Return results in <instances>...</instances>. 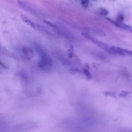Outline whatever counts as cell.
I'll return each mask as SVG.
<instances>
[{"mask_svg":"<svg viewBox=\"0 0 132 132\" xmlns=\"http://www.w3.org/2000/svg\"><path fill=\"white\" fill-rule=\"evenodd\" d=\"M37 52L38 53L40 57V61L38 64V66L43 69H48L52 66V61L49 58L46 53L40 48H36Z\"/></svg>","mask_w":132,"mask_h":132,"instance_id":"obj_1","label":"cell"},{"mask_svg":"<svg viewBox=\"0 0 132 132\" xmlns=\"http://www.w3.org/2000/svg\"><path fill=\"white\" fill-rule=\"evenodd\" d=\"M82 35L85 37L86 38H87V39L89 40L90 41H91L92 42H93L94 43L97 44L98 46H99L100 48H102L103 49H104V50H105L106 51L108 52V53H111V48H112V46H110L109 45H108L104 42H102L100 41H99L98 40L94 38L93 37H92L90 35H89V34L87 33H82Z\"/></svg>","mask_w":132,"mask_h":132,"instance_id":"obj_2","label":"cell"},{"mask_svg":"<svg viewBox=\"0 0 132 132\" xmlns=\"http://www.w3.org/2000/svg\"><path fill=\"white\" fill-rule=\"evenodd\" d=\"M21 18H22V20L23 21H24V22H25L26 23H27L28 25H29L31 27H32L33 28H35L36 29L42 31V32H43L44 33H49L48 31L46 29H45L44 27H43L42 26H40L39 25L37 24L36 23L32 22V21H30L29 19H28L27 18V17L26 16H25V15H21Z\"/></svg>","mask_w":132,"mask_h":132,"instance_id":"obj_3","label":"cell"},{"mask_svg":"<svg viewBox=\"0 0 132 132\" xmlns=\"http://www.w3.org/2000/svg\"><path fill=\"white\" fill-rule=\"evenodd\" d=\"M106 19L108 21L110 22L111 23H112V24L113 25H114L115 26L118 27H120V28H122L123 29L129 31V32H130L131 33H132V26H130L129 25L126 24L125 23H123L122 22H120V21L116 22V21H113V20H112V19H111L110 18H106Z\"/></svg>","mask_w":132,"mask_h":132,"instance_id":"obj_4","label":"cell"},{"mask_svg":"<svg viewBox=\"0 0 132 132\" xmlns=\"http://www.w3.org/2000/svg\"><path fill=\"white\" fill-rule=\"evenodd\" d=\"M20 51L23 56L26 58H30L34 55L33 51L27 47H25V46L21 48Z\"/></svg>","mask_w":132,"mask_h":132,"instance_id":"obj_5","label":"cell"},{"mask_svg":"<svg viewBox=\"0 0 132 132\" xmlns=\"http://www.w3.org/2000/svg\"><path fill=\"white\" fill-rule=\"evenodd\" d=\"M83 72H84V75L86 76V77H87L88 79H91V73H90V72L88 70H87L86 69H84Z\"/></svg>","mask_w":132,"mask_h":132,"instance_id":"obj_6","label":"cell"},{"mask_svg":"<svg viewBox=\"0 0 132 132\" xmlns=\"http://www.w3.org/2000/svg\"><path fill=\"white\" fill-rule=\"evenodd\" d=\"M100 11L101 14H102L103 15H106L108 14V11L106 9L104 8H101Z\"/></svg>","mask_w":132,"mask_h":132,"instance_id":"obj_7","label":"cell"},{"mask_svg":"<svg viewBox=\"0 0 132 132\" xmlns=\"http://www.w3.org/2000/svg\"><path fill=\"white\" fill-rule=\"evenodd\" d=\"M82 5L84 8H87L89 5V0H82Z\"/></svg>","mask_w":132,"mask_h":132,"instance_id":"obj_8","label":"cell"},{"mask_svg":"<svg viewBox=\"0 0 132 132\" xmlns=\"http://www.w3.org/2000/svg\"><path fill=\"white\" fill-rule=\"evenodd\" d=\"M43 22H44L45 23H46V24H48V25H50V26H52V27H55V28L56 27V26L55 24H54L53 23H51V22H49V21H46V20H43Z\"/></svg>","mask_w":132,"mask_h":132,"instance_id":"obj_9","label":"cell"},{"mask_svg":"<svg viewBox=\"0 0 132 132\" xmlns=\"http://www.w3.org/2000/svg\"><path fill=\"white\" fill-rule=\"evenodd\" d=\"M73 49L72 46L70 48L69 50V53H68V56L69 57H72V56L73 55Z\"/></svg>","mask_w":132,"mask_h":132,"instance_id":"obj_10","label":"cell"},{"mask_svg":"<svg viewBox=\"0 0 132 132\" xmlns=\"http://www.w3.org/2000/svg\"><path fill=\"white\" fill-rule=\"evenodd\" d=\"M130 94V92H128V91H122L121 92V94H120V96L121 97H126L128 95H129Z\"/></svg>","mask_w":132,"mask_h":132,"instance_id":"obj_11","label":"cell"},{"mask_svg":"<svg viewBox=\"0 0 132 132\" xmlns=\"http://www.w3.org/2000/svg\"><path fill=\"white\" fill-rule=\"evenodd\" d=\"M117 19H118V21L122 22V21H123V20H124V17H123V15L122 14H118Z\"/></svg>","mask_w":132,"mask_h":132,"instance_id":"obj_12","label":"cell"},{"mask_svg":"<svg viewBox=\"0 0 132 132\" xmlns=\"http://www.w3.org/2000/svg\"><path fill=\"white\" fill-rule=\"evenodd\" d=\"M95 1H96V0H95Z\"/></svg>","mask_w":132,"mask_h":132,"instance_id":"obj_13","label":"cell"}]
</instances>
